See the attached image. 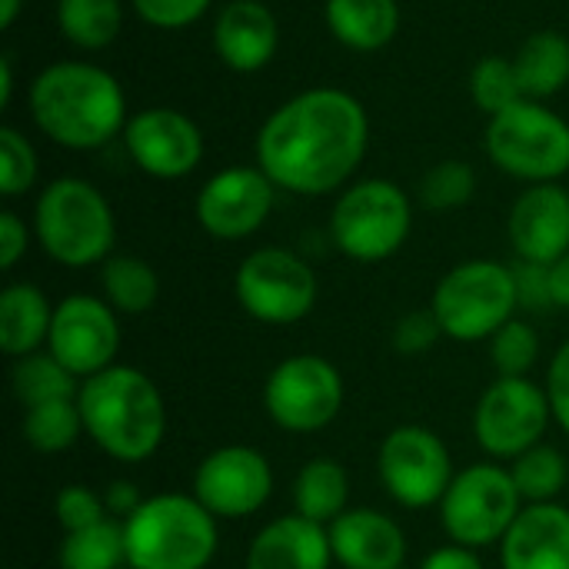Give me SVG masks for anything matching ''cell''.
<instances>
[{
    "instance_id": "1",
    "label": "cell",
    "mask_w": 569,
    "mask_h": 569,
    "mask_svg": "<svg viewBox=\"0 0 569 569\" xmlns=\"http://www.w3.org/2000/svg\"><path fill=\"white\" fill-rule=\"evenodd\" d=\"M367 147V107L340 87H310L263 120L253 150L277 190L327 197L350 183Z\"/></svg>"
},
{
    "instance_id": "2",
    "label": "cell",
    "mask_w": 569,
    "mask_h": 569,
    "mask_svg": "<svg viewBox=\"0 0 569 569\" xmlns=\"http://www.w3.org/2000/svg\"><path fill=\"white\" fill-rule=\"evenodd\" d=\"M30 117L67 150H97L127 127V97L117 77L90 60H57L30 83Z\"/></svg>"
},
{
    "instance_id": "3",
    "label": "cell",
    "mask_w": 569,
    "mask_h": 569,
    "mask_svg": "<svg viewBox=\"0 0 569 569\" xmlns=\"http://www.w3.org/2000/svg\"><path fill=\"white\" fill-rule=\"evenodd\" d=\"M83 437L117 463H147L167 440V400L157 380L130 363L80 383Z\"/></svg>"
},
{
    "instance_id": "4",
    "label": "cell",
    "mask_w": 569,
    "mask_h": 569,
    "mask_svg": "<svg viewBox=\"0 0 569 569\" xmlns=\"http://www.w3.org/2000/svg\"><path fill=\"white\" fill-rule=\"evenodd\" d=\"M127 569H210L220 553V520L193 493H153L127 520Z\"/></svg>"
},
{
    "instance_id": "5",
    "label": "cell",
    "mask_w": 569,
    "mask_h": 569,
    "mask_svg": "<svg viewBox=\"0 0 569 569\" xmlns=\"http://www.w3.org/2000/svg\"><path fill=\"white\" fill-rule=\"evenodd\" d=\"M30 227L40 250L67 270L100 267L107 257H113L117 217L103 190L90 180H50L33 203Z\"/></svg>"
},
{
    "instance_id": "6",
    "label": "cell",
    "mask_w": 569,
    "mask_h": 569,
    "mask_svg": "<svg viewBox=\"0 0 569 569\" xmlns=\"http://www.w3.org/2000/svg\"><path fill=\"white\" fill-rule=\"evenodd\" d=\"M430 310L453 343H483L503 330L517 310L513 267L500 260H463L440 277L430 297Z\"/></svg>"
},
{
    "instance_id": "7",
    "label": "cell",
    "mask_w": 569,
    "mask_h": 569,
    "mask_svg": "<svg viewBox=\"0 0 569 569\" xmlns=\"http://www.w3.org/2000/svg\"><path fill=\"white\" fill-rule=\"evenodd\" d=\"M413 230V203L400 183L367 177L340 190L330 210L333 247L357 263H383L407 243Z\"/></svg>"
},
{
    "instance_id": "8",
    "label": "cell",
    "mask_w": 569,
    "mask_h": 569,
    "mask_svg": "<svg viewBox=\"0 0 569 569\" xmlns=\"http://www.w3.org/2000/svg\"><path fill=\"white\" fill-rule=\"evenodd\" d=\"M523 497L513 483L510 467L497 460L470 463L457 470L447 497L440 500V527L450 543L470 550L500 547L517 517L523 513Z\"/></svg>"
},
{
    "instance_id": "9",
    "label": "cell",
    "mask_w": 569,
    "mask_h": 569,
    "mask_svg": "<svg viewBox=\"0 0 569 569\" xmlns=\"http://www.w3.org/2000/svg\"><path fill=\"white\" fill-rule=\"evenodd\" d=\"M487 153L507 177L557 183L569 173V123L540 100H520L490 117Z\"/></svg>"
},
{
    "instance_id": "10",
    "label": "cell",
    "mask_w": 569,
    "mask_h": 569,
    "mask_svg": "<svg viewBox=\"0 0 569 569\" xmlns=\"http://www.w3.org/2000/svg\"><path fill=\"white\" fill-rule=\"evenodd\" d=\"M347 403V383L333 360L320 353L283 357L263 380V413L293 437L327 430Z\"/></svg>"
},
{
    "instance_id": "11",
    "label": "cell",
    "mask_w": 569,
    "mask_h": 569,
    "mask_svg": "<svg viewBox=\"0 0 569 569\" xmlns=\"http://www.w3.org/2000/svg\"><path fill=\"white\" fill-rule=\"evenodd\" d=\"M233 297L250 320L263 327H293L313 313L320 280L300 253L287 247H260L240 260Z\"/></svg>"
},
{
    "instance_id": "12",
    "label": "cell",
    "mask_w": 569,
    "mask_h": 569,
    "mask_svg": "<svg viewBox=\"0 0 569 569\" xmlns=\"http://www.w3.org/2000/svg\"><path fill=\"white\" fill-rule=\"evenodd\" d=\"M553 423L547 387L533 377H497L473 407V440L487 460L513 463L540 447Z\"/></svg>"
},
{
    "instance_id": "13",
    "label": "cell",
    "mask_w": 569,
    "mask_h": 569,
    "mask_svg": "<svg viewBox=\"0 0 569 569\" xmlns=\"http://www.w3.org/2000/svg\"><path fill=\"white\" fill-rule=\"evenodd\" d=\"M377 477L403 510H430L447 497L457 470L447 440L423 423L393 427L377 450Z\"/></svg>"
},
{
    "instance_id": "14",
    "label": "cell",
    "mask_w": 569,
    "mask_h": 569,
    "mask_svg": "<svg viewBox=\"0 0 569 569\" xmlns=\"http://www.w3.org/2000/svg\"><path fill=\"white\" fill-rule=\"evenodd\" d=\"M273 463L250 443H227L210 450L193 470V497L220 523L257 517L273 497Z\"/></svg>"
},
{
    "instance_id": "15",
    "label": "cell",
    "mask_w": 569,
    "mask_h": 569,
    "mask_svg": "<svg viewBox=\"0 0 569 569\" xmlns=\"http://www.w3.org/2000/svg\"><path fill=\"white\" fill-rule=\"evenodd\" d=\"M120 313L97 293H70L53 307L47 350L83 383L117 363Z\"/></svg>"
},
{
    "instance_id": "16",
    "label": "cell",
    "mask_w": 569,
    "mask_h": 569,
    "mask_svg": "<svg viewBox=\"0 0 569 569\" xmlns=\"http://www.w3.org/2000/svg\"><path fill=\"white\" fill-rule=\"evenodd\" d=\"M273 197L277 187L260 167H227L200 187L197 223L213 240H247L270 220Z\"/></svg>"
},
{
    "instance_id": "17",
    "label": "cell",
    "mask_w": 569,
    "mask_h": 569,
    "mask_svg": "<svg viewBox=\"0 0 569 569\" xmlns=\"http://www.w3.org/2000/svg\"><path fill=\"white\" fill-rule=\"evenodd\" d=\"M130 160L153 180H180L203 160L200 127L173 107L137 110L123 127Z\"/></svg>"
},
{
    "instance_id": "18",
    "label": "cell",
    "mask_w": 569,
    "mask_h": 569,
    "mask_svg": "<svg viewBox=\"0 0 569 569\" xmlns=\"http://www.w3.org/2000/svg\"><path fill=\"white\" fill-rule=\"evenodd\" d=\"M507 237L523 263L550 267L569 253V190L560 183H530L507 217Z\"/></svg>"
},
{
    "instance_id": "19",
    "label": "cell",
    "mask_w": 569,
    "mask_h": 569,
    "mask_svg": "<svg viewBox=\"0 0 569 569\" xmlns=\"http://www.w3.org/2000/svg\"><path fill=\"white\" fill-rule=\"evenodd\" d=\"M333 563L343 569H403L410 543L403 527L373 507H350L330 527Z\"/></svg>"
},
{
    "instance_id": "20",
    "label": "cell",
    "mask_w": 569,
    "mask_h": 569,
    "mask_svg": "<svg viewBox=\"0 0 569 569\" xmlns=\"http://www.w3.org/2000/svg\"><path fill=\"white\" fill-rule=\"evenodd\" d=\"M280 47V27L267 3L230 0L213 20V50L233 73L263 70Z\"/></svg>"
},
{
    "instance_id": "21",
    "label": "cell",
    "mask_w": 569,
    "mask_h": 569,
    "mask_svg": "<svg viewBox=\"0 0 569 569\" xmlns=\"http://www.w3.org/2000/svg\"><path fill=\"white\" fill-rule=\"evenodd\" d=\"M497 550L500 569H569V507L527 503Z\"/></svg>"
},
{
    "instance_id": "22",
    "label": "cell",
    "mask_w": 569,
    "mask_h": 569,
    "mask_svg": "<svg viewBox=\"0 0 569 569\" xmlns=\"http://www.w3.org/2000/svg\"><path fill=\"white\" fill-rule=\"evenodd\" d=\"M333 547L327 527L300 517L283 513L263 523L250 547H247V569H330Z\"/></svg>"
},
{
    "instance_id": "23",
    "label": "cell",
    "mask_w": 569,
    "mask_h": 569,
    "mask_svg": "<svg viewBox=\"0 0 569 569\" xmlns=\"http://www.w3.org/2000/svg\"><path fill=\"white\" fill-rule=\"evenodd\" d=\"M53 307L37 283H7L0 290V350L10 360L47 350Z\"/></svg>"
},
{
    "instance_id": "24",
    "label": "cell",
    "mask_w": 569,
    "mask_h": 569,
    "mask_svg": "<svg viewBox=\"0 0 569 569\" xmlns=\"http://www.w3.org/2000/svg\"><path fill=\"white\" fill-rule=\"evenodd\" d=\"M327 27L353 53L383 50L400 30L397 0H327Z\"/></svg>"
},
{
    "instance_id": "25",
    "label": "cell",
    "mask_w": 569,
    "mask_h": 569,
    "mask_svg": "<svg viewBox=\"0 0 569 569\" xmlns=\"http://www.w3.org/2000/svg\"><path fill=\"white\" fill-rule=\"evenodd\" d=\"M290 503L293 513L330 527L340 513L350 510V473L340 460L333 457H310L290 487Z\"/></svg>"
},
{
    "instance_id": "26",
    "label": "cell",
    "mask_w": 569,
    "mask_h": 569,
    "mask_svg": "<svg viewBox=\"0 0 569 569\" xmlns=\"http://www.w3.org/2000/svg\"><path fill=\"white\" fill-rule=\"evenodd\" d=\"M527 100H547L569 83V37L560 30H537L513 57Z\"/></svg>"
},
{
    "instance_id": "27",
    "label": "cell",
    "mask_w": 569,
    "mask_h": 569,
    "mask_svg": "<svg viewBox=\"0 0 569 569\" xmlns=\"http://www.w3.org/2000/svg\"><path fill=\"white\" fill-rule=\"evenodd\" d=\"M100 297L120 317H143L160 300V273L133 253H113L100 263Z\"/></svg>"
},
{
    "instance_id": "28",
    "label": "cell",
    "mask_w": 569,
    "mask_h": 569,
    "mask_svg": "<svg viewBox=\"0 0 569 569\" xmlns=\"http://www.w3.org/2000/svg\"><path fill=\"white\" fill-rule=\"evenodd\" d=\"M10 390H13L17 403L23 410H30V407L53 403V400H77L80 380L50 350H37L30 357L13 360Z\"/></svg>"
},
{
    "instance_id": "29",
    "label": "cell",
    "mask_w": 569,
    "mask_h": 569,
    "mask_svg": "<svg viewBox=\"0 0 569 569\" xmlns=\"http://www.w3.org/2000/svg\"><path fill=\"white\" fill-rule=\"evenodd\" d=\"M60 569H127V540L123 523L107 517L93 527L63 533L57 550Z\"/></svg>"
},
{
    "instance_id": "30",
    "label": "cell",
    "mask_w": 569,
    "mask_h": 569,
    "mask_svg": "<svg viewBox=\"0 0 569 569\" xmlns=\"http://www.w3.org/2000/svg\"><path fill=\"white\" fill-rule=\"evenodd\" d=\"M57 27L80 50H103L123 27L120 0H57Z\"/></svg>"
},
{
    "instance_id": "31",
    "label": "cell",
    "mask_w": 569,
    "mask_h": 569,
    "mask_svg": "<svg viewBox=\"0 0 569 569\" xmlns=\"http://www.w3.org/2000/svg\"><path fill=\"white\" fill-rule=\"evenodd\" d=\"M20 433H23L27 447L43 457L67 453L83 437V417H80L77 400H53V403L23 410Z\"/></svg>"
},
{
    "instance_id": "32",
    "label": "cell",
    "mask_w": 569,
    "mask_h": 569,
    "mask_svg": "<svg viewBox=\"0 0 569 569\" xmlns=\"http://www.w3.org/2000/svg\"><path fill=\"white\" fill-rule=\"evenodd\" d=\"M523 503H560V493L569 483V460L563 450L540 443L507 463Z\"/></svg>"
},
{
    "instance_id": "33",
    "label": "cell",
    "mask_w": 569,
    "mask_h": 569,
    "mask_svg": "<svg viewBox=\"0 0 569 569\" xmlns=\"http://www.w3.org/2000/svg\"><path fill=\"white\" fill-rule=\"evenodd\" d=\"M470 97L487 117H497V113L510 110L513 103L527 100L517 67H513V57H497V53L483 57L470 70Z\"/></svg>"
},
{
    "instance_id": "34",
    "label": "cell",
    "mask_w": 569,
    "mask_h": 569,
    "mask_svg": "<svg viewBox=\"0 0 569 569\" xmlns=\"http://www.w3.org/2000/svg\"><path fill=\"white\" fill-rule=\"evenodd\" d=\"M477 193V173L467 160H440L420 180V203L430 213L463 210Z\"/></svg>"
},
{
    "instance_id": "35",
    "label": "cell",
    "mask_w": 569,
    "mask_h": 569,
    "mask_svg": "<svg viewBox=\"0 0 569 569\" xmlns=\"http://www.w3.org/2000/svg\"><path fill=\"white\" fill-rule=\"evenodd\" d=\"M487 343L497 377H530L533 367L540 363V333L533 330V323L520 317H513Z\"/></svg>"
},
{
    "instance_id": "36",
    "label": "cell",
    "mask_w": 569,
    "mask_h": 569,
    "mask_svg": "<svg viewBox=\"0 0 569 569\" xmlns=\"http://www.w3.org/2000/svg\"><path fill=\"white\" fill-rule=\"evenodd\" d=\"M37 173H40V160L27 133H20L10 123L0 127V193L7 200L23 197L27 190H33Z\"/></svg>"
},
{
    "instance_id": "37",
    "label": "cell",
    "mask_w": 569,
    "mask_h": 569,
    "mask_svg": "<svg viewBox=\"0 0 569 569\" xmlns=\"http://www.w3.org/2000/svg\"><path fill=\"white\" fill-rule=\"evenodd\" d=\"M53 517L63 533H73V530L107 520L110 513L103 503V490H93L87 483H67V487H60V493L53 500Z\"/></svg>"
},
{
    "instance_id": "38",
    "label": "cell",
    "mask_w": 569,
    "mask_h": 569,
    "mask_svg": "<svg viewBox=\"0 0 569 569\" xmlns=\"http://www.w3.org/2000/svg\"><path fill=\"white\" fill-rule=\"evenodd\" d=\"M440 337H443V330H440L433 310L427 307V310H410L393 323L390 347L400 357H423L427 350H433L440 343Z\"/></svg>"
},
{
    "instance_id": "39",
    "label": "cell",
    "mask_w": 569,
    "mask_h": 569,
    "mask_svg": "<svg viewBox=\"0 0 569 569\" xmlns=\"http://www.w3.org/2000/svg\"><path fill=\"white\" fill-rule=\"evenodd\" d=\"M137 17L157 30H183L197 23L213 0H130Z\"/></svg>"
},
{
    "instance_id": "40",
    "label": "cell",
    "mask_w": 569,
    "mask_h": 569,
    "mask_svg": "<svg viewBox=\"0 0 569 569\" xmlns=\"http://www.w3.org/2000/svg\"><path fill=\"white\" fill-rule=\"evenodd\" d=\"M543 387L553 407V423L569 437V340L550 357Z\"/></svg>"
},
{
    "instance_id": "41",
    "label": "cell",
    "mask_w": 569,
    "mask_h": 569,
    "mask_svg": "<svg viewBox=\"0 0 569 569\" xmlns=\"http://www.w3.org/2000/svg\"><path fill=\"white\" fill-rule=\"evenodd\" d=\"M517 277V297H520V310H547L553 307V293H550V267L540 263H517L513 267Z\"/></svg>"
},
{
    "instance_id": "42",
    "label": "cell",
    "mask_w": 569,
    "mask_h": 569,
    "mask_svg": "<svg viewBox=\"0 0 569 569\" xmlns=\"http://www.w3.org/2000/svg\"><path fill=\"white\" fill-rule=\"evenodd\" d=\"M33 227H27V220L13 210L0 213V270H13L30 247Z\"/></svg>"
},
{
    "instance_id": "43",
    "label": "cell",
    "mask_w": 569,
    "mask_h": 569,
    "mask_svg": "<svg viewBox=\"0 0 569 569\" xmlns=\"http://www.w3.org/2000/svg\"><path fill=\"white\" fill-rule=\"evenodd\" d=\"M417 569H487L480 560V550L460 547V543H443L430 550Z\"/></svg>"
},
{
    "instance_id": "44",
    "label": "cell",
    "mask_w": 569,
    "mask_h": 569,
    "mask_svg": "<svg viewBox=\"0 0 569 569\" xmlns=\"http://www.w3.org/2000/svg\"><path fill=\"white\" fill-rule=\"evenodd\" d=\"M147 497L140 493V487L133 483V480H113V483H107L103 487V503H107V513L113 517V520H127L140 503H143Z\"/></svg>"
},
{
    "instance_id": "45",
    "label": "cell",
    "mask_w": 569,
    "mask_h": 569,
    "mask_svg": "<svg viewBox=\"0 0 569 569\" xmlns=\"http://www.w3.org/2000/svg\"><path fill=\"white\" fill-rule=\"evenodd\" d=\"M550 293H553V307L569 310V253L550 263Z\"/></svg>"
},
{
    "instance_id": "46",
    "label": "cell",
    "mask_w": 569,
    "mask_h": 569,
    "mask_svg": "<svg viewBox=\"0 0 569 569\" xmlns=\"http://www.w3.org/2000/svg\"><path fill=\"white\" fill-rule=\"evenodd\" d=\"M13 100V60L10 53L0 57V107H10Z\"/></svg>"
},
{
    "instance_id": "47",
    "label": "cell",
    "mask_w": 569,
    "mask_h": 569,
    "mask_svg": "<svg viewBox=\"0 0 569 569\" xmlns=\"http://www.w3.org/2000/svg\"><path fill=\"white\" fill-rule=\"evenodd\" d=\"M20 10H23V0H0V27L3 30L13 27L17 17H20Z\"/></svg>"
}]
</instances>
